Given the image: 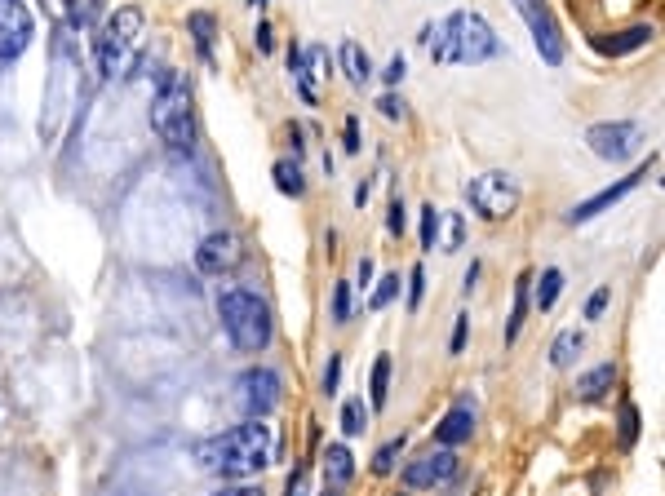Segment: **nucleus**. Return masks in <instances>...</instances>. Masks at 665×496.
<instances>
[{"instance_id": "nucleus-28", "label": "nucleus", "mask_w": 665, "mask_h": 496, "mask_svg": "<svg viewBox=\"0 0 665 496\" xmlns=\"http://www.w3.org/2000/svg\"><path fill=\"white\" fill-rule=\"evenodd\" d=\"M191 31H196L200 54L209 58V45H213V18H209V14H191Z\"/></svg>"}, {"instance_id": "nucleus-5", "label": "nucleus", "mask_w": 665, "mask_h": 496, "mask_svg": "<svg viewBox=\"0 0 665 496\" xmlns=\"http://www.w3.org/2000/svg\"><path fill=\"white\" fill-rule=\"evenodd\" d=\"M138 36H142V9L125 5L107 18V27H102V36H98V71L102 76H125L133 67V58H138Z\"/></svg>"}, {"instance_id": "nucleus-39", "label": "nucleus", "mask_w": 665, "mask_h": 496, "mask_svg": "<svg viewBox=\"0 0 665 496\" xmlns=\"http://www.w3.org/2000/svg\"><path fill=\"white\" fill-rule=\"evenodd\" d=\"M404 54H395L391 62H386V71H382V76H386V85H399V80H404Z\"/></svg>"}, {"instance_id": "nucleus-15", "label": "nucleus", "mask_w": 665, "mask_h": 496, "mask_svg": "<svg viewBox=\"0 0 665 496\" xmlns=\"http://www.w3.org/2000/svg\"><path fill=\"white\" fill-rule=\"evenodd\" d=\"M612 386H617V368H612V364H599V368H590V372H581V377H577V395L586 403L603 399Z\"/></svg>"}, {"instance_id": "nucleus-34", "label": "nucleus", "mask_w": 665, "mask_h": 496, "mask_svg": "<svg viewBox=\"0 0 665 496\" xmlns=\"http://www.w3.org/2000/svg\"><path fill=\"white\" fill-rule=\"evenodd\" d=\"M386 231L404 235V200H399V195H391V217H386Z\"/></svg>"}, {"instance_id": "nucleus-14", "label": "nucleus", "mask_w": 665, "mask_h": 496, "mask_svg": "<svg viewBox=\"0 0 665 496\" xmlns=\"http://www.w3.org/2000/svg\"><path fill=\"white\" fill-rule=\"evenodd\" d=\"M470 434H475V412H470L466 403H457V408H448L444 421L435 426V443L439 448H457V443H466Z\"/></svg>"}, {"instance_id": "nucleus-37", "label": "nucleus", "mask_w": 665, "mask_h": 496, "mask_svg": "<svg viewBox=\"0 0 665 496\" xmlns=\"http://www.w3.org/2000/svg\"><path fill=\"white\" fill-rule=\"evenodd\" d=\"M466 333H470V319H466V315H457L453 341H448V350H453V355H462V346H466Z\"/></svg>"}, {"instance_id": "nucleus-44", "label": "nucleus", "mask_w": 665, "mask_h": 496, "mask_svg": "<svg viewBox=\"0 0 665 496\" xmlns=\"http://www.w3.org/2000/svg\"><path fill=\"white\" fill-rule=\"evenodd\" d=\"M249 5H253V9H258V5H266V0H249Z\"/></svg>"}, {"instance_id": "nucleus-26", "label": "nucleus", "mask_w": 665, "mask_h": 496, "mask_svg": "<svg viewBox=\"0 0 665 496\" xmlns=\"http://www.w3.org/2000/svg\"><path fill=\"white\" fill-rule=\"evenodd\" d=\"M399 452H404V434L377 448V457H373V474H391V470H395V461H399Z\"/></svg>"}, {"instance_id": "nucleus-1", "label": "nucleus", "mask_w": 665, "mask_h": 496, "mask_svg": "<svg viewBox=\"0 0 665 496\" xmlns=\"http://www.w3.org/2000/svg\"><path fill=\"white\" fill-rule=\"evenodd\" d=\"M271 452H275L271 426L266 421H244V426L204 439L196 448V461H200V470L218 474V479H249V474L271 465Z\"/></svg>"}, {"instance_id": "nucleus-16", "label": "nucleus", "mask_w": 665, "mask_h": 496, "mask_svg": "<svg viewBox=\"0 0 665 496\" xmlns=\"http://www.w3.org/2000/svg\"><path fill=\"white\" fill-rule=\"evenodd\" d=\"M652 36H657L652 27H626V31H617L612 40H599V49H603V54H612V58H621V54H634V49L652 45Z\"/></svg>"}, {"instance_id": "nucleus-43", "label": "nucleus", "mask_w": 665, "mask_h": 496, "mask_svg": "<svg viewBox=\"0 0 665 496\" xmlns=\"http://www.w3.org/2000/svg\"><path fill=\"white\" fill-rule=\"evenodd\" d=\"M373 279V257H360V284H368Z\"/></svg>"}, {"instance_id": "nucleus-32", "label": "nucleus", "mask_w": 665, "mask_h": 496, "mask_svg": "<svg viewBox=\"0 0 665 496\" xmlns=\"http://www.w3.org/2000/svg\"><path fill=\"white\" fill-rule=\"evenodd\" d=\"M342 386V355H329V368H324V395H337Z\"/></svg>"}, {"instance_id": "nucleus-21", "label": "nucleus", "mask_w": 665, "mask_h": 496, "mask_svg": "<svg viewBox=\"0 0 665 496\" xmlns=\"http://www.w3.org/2000/svg\"><path fill=\"white\" fill-rule=\"evenodd\" d=\"M532 284H537V293H532V306L537 310H550L559 302V293H564V271H555V266H550V271H541V279H532Z\"/></svg>"}, {"instance_id": "nucleus-8", "label": "nucleus", "mask_w": 665, "mask_h": 496, "mask_svg": "<svg viewBox=\"0 0 665 496\" xmlns=\"http://www.w3.org/2000/svg\"><path fill=\"white\" fill-rule=\"evenodd\" d=\"M510 5H515V14L528 23L532 45H537L541 62L559 67V62H564V54H568V45H564V31H559L555 14H550V5H546V0H510Z\"/></svg>"}, {"instance_id": "nucleus-18", "label": "nucleus", "mask_w": 665, "mask_h": 496, "mask_svg": "<svg viewBox=\"0 0 665 496\" xmlns=\"http://www.w3.org/2000/svg\"><path fill=\"white\" fill-rule=\"evenodd\" d=\"M271 178H275V191H280V195H293V200H302V195H306V178H302L298 160H275Z\"/></svg>"}, {"instance_id": "nucleus-25", "label": "nucleus", "mask_w": 665, "mask_h": 496, "mask_svg": "<svg viewBox=\"0 0 665 496\" xmlns=\"http://www.w3.org/2000/svg\"><path fill=\"white\" fill-rule=\"evenodd\" d=\"M439 226H444V240H439L435 248H444V253H453V248H462V217L439 209Z\"/></svg>"}, {"instance_id": "nucleus-40", "label": "nucleus", "mask_w": 665, "mask_h": 496, "mask_svg": "<svg viewBox=\"0 0 665 496\" xmlns=\"http://www.w3.org/2000/svg\"><path fill=\"white\" fill-rule=\"evenodd\" d=\"M213 496H262V488H249V483H235V488H222Z\"/></svg>"}, {"instance_id": "nucleus-30", "label": "nucleus", "mask_w": 665, "mask_h": 496, "mask_svg": "<svg viewBox=\"0 0 665 496\" xmlns=\"http://www.w3.org/2000/svg\"><path fill=\"white\" fill-rule=\"evenodd\" d=\"M439 244V209L426 204L422 209V248H435Z\"/></svg>"}, {"instance_id": "nucleus-27", "label": "nucleus", "mask_w": 665, "mask_h": 496, "mask_svg": "<svg viewBox=\"0 0 665 496\" xmlns=\"http://www.w3.org/2000/svg\"><path fill=\"white\" fill-rule=\"evenodd\" d=\"M395 293H399V275H386L382 284L373 288V297H368V310H382V306H391V302H395Z\"/></svg>"}, {"instance_id": "nucleus-24", "label": "nucleus", "mask_w": 665, "mask_h": 496, "mask_svg": "<svg viewBox=\"0 0 665 496\" xmlns=\"http://www.w3.org/2000/svg\"><path fill=\"white\" fill-rule=\"evenodd\" d=\"M368 430V408H364V395H355V399H346L342 403V434H364Z\"/></svg>"}, {"instance_id": "nucleus-3", "label": "nucleus", "mask_w": 665, "mask_h": 496, "mask_svg": "<svg viewBox=\"0 0 665 496\" xmlns=\"http://www.w3.org/2000/svg\"><path fill=\"white\" fill-rule=\"evenodd\" d=\"M218 319H222V328H227L231 346L249 350V355L266 350L275 337L271 306H266L258 293H249V288H227V293L218 297Z\"/></svg>"}, {"instance_id": "nucleus-45", "label": "nucleus", "mask_w": 665, "mask_h": 496, "mask_svg": "<svg viewBox=\"0 0 665 496\" xmlns=\"http://www.w3.org/2000/svg\"><path fill=\"white\" fill-rule=\"evenodd\" d=\"M324 496H337V488H329V492H324Z\"/></svg>"}, {"instance_id": "nucleus-29", "label": "nucleus", "mask_w": 665, "mask_h": 496, "mask_svg": "<svg viewBox=\"0 0 665 496\" xmlns=\"http://www.w3.org/2000/svg\"><path fill=\"white\" fill-rule=\"evenodd\" d=\"M351 319V284H333V324Z\"/></svg>"}, {"instance_id": "nucleus-42", "label": "nucleus", "mask_w": 665, "mask_h": 496, "mask_svg": "<svg viewBox=\"0 0 665 496\" xmlns=\"http://www.w3.org/2000/svg\"><path fill=\"white\" fill-rule=\"evenodd\" d=\"M271 45H275V40H271V27L258 23V49H262V54H271Z\"/></svg>"}, {"instance_id": "nucleus-11", "label": "nucleus", "mask_w": 665, "mask_h": 496, "mask_svg": "<svg viewBox=\"0 0 665 496\" xmlns=\"http://www.w3.org/2000/svg\"><path fill=\"white\" fill-rule=\"evenodd\" d=\"M457 474V452L453 448H431L422 457H413L404 465V483L408 488H439Z\"/></svg>"}, {"instance_id": "nucleus-38", "label": "nucleus", "mask_w": 665, "mask_h": 496, "mask_svg": "<svg viewBox=\"0 0 665 496\" xmlns=\"http://www.w3.org/2000/svg\"><path fill=\"white\" fill-rule=\"evenodd\" d=\"M377 107H382V116H386V120H404V102H399L395 93H386V98L377 102Z\"/></svg>"}, {"instance_id": "nucleus-4", "label": "nucleus", "mask_w": 665, "mask_h": 496, "mask_svg": "<svg viewBox=\"0 0 665 496\" xmlns=\"http://www.w3.org/2000/svg\"><path fill=\"white\" fill-rule=\"evenodd\" d=\"M151 129H156L160 142H169V147H191V138H196V111H191V85L178 76V71H165L160 76V89L156 98H151Z\"/></svg>"}, {"instance_id": "nucleus-13", "label": "nucleus", "mask_w": 665, "mask_h": 496, "mask_svg": "<svg viewBox=\"0 0 665 496\" xmlns=\"http://www.w3.org/2000/svg\"><path fill=\"white\" fill-rule=\"evenodd\" d=\"M648 169H652V164H648ZM648 169H639V173H630V178H621L617 186H603V191H599V195H590V200H581V204H577V209H572V213H568V222H572V226H577V222H590V217H599L603 209H612V204H617V200H626V195L634 191V186H639L643 178H648Z\"/></svg>"}, {"instance_id": "nucleus-10", "label": "nucleus", "mask_w": 665, "mask_h": 496, "mask_svg": "<svg viewBox=\"0 0 665 496\" xmlns=\"http://www.w3.org/2000/svg\"><path fill=\"white\" fill-rule=\"evenodd\" d=\"M32 9L23 0H0V67L14 58H23V49L32 45Z\"/></svg>"}, {"instance_id": "nucleus-7", "label": "nucleus", "mask_w": 665, "mask_h": 496, "mask_svg": "<svg viewBox=\"0 0 665 496\" xmlns=\"http://www.w3.org/2000/svg\"><path fill=\"white\" fill-rule=\"evenodd\" d=\"M466 200L479 217L501 222L519 209V186L510 182V173H479L475 182H466Z\"/></svg>"}, {"instance_id": "nucleus-33", "label": "nucleus", "mask_w": 665, "mask_h": 496, "mask_svg": "<svg viewBox=\"0 0 665 496\" xmlns=\"http://www.w3.org/2000/svg\"><path fill=\"white\" fill-rule=\"evenodd\" d=\"M608 302H612V288H595L590 302H586V319H599L603 310H608Z\"/></svg>"}, {"instance_id": "nucleus-6", "label": "nucleus", "mask_w": 665, "mask_h": 496, "mask_svg": "<svg viewBox=\"0 0 665 496\" xmlns=\"http://www.w3.org/2000/svg\"><path fill=\"white\" fill-rule=\"evenodd\" d=\"M280 372L275 368H244L240 377H235V408L244 412L249 421H266L275 408H280Z\"/></svg>"}, {"instance_id": "nucleus-31", "label": "nucleus", "mask_w": 665, "mask_h": 496, "mask_svg": "<svg viewBox=\"0 0 665 496\" xmlns=\"http://www.w3.org/2000/svg\"><path fill=\"white\" fill-rule=\"evenodd\" d=\"M422 297H426V271L413 266V271H408V310L422 306Z\"/></svg>"}, {"instance_id": "nucleus-36", "label": "nucleus", "mask_w": 665, "mask_h": 496, "mask_svg": "<svg viewBox=\"0 0 665 496\" xmlns=\"http://www.w3.org/2000/svg\"><path fill=\"white\" fill-rule=\"evenodd\" d=\"M342 138H346V142H342V147H346V151H351V155H355V151H360V120H355V116H346V129H342Z\"/></svg>"}, {"instance_id": "nucleus-22", "label": "nucleus", "mask_w": 665, "mask_h": 496, "mask_svg": "<svg viewBox=\"0 0 665 496\" xmlns=\"http://www.w3.org/2000/svg\"><path fill=\"white\" fill-rule=\"evenodd\" d=\"M528 288H532V275H519L515 279V306H510V319H506V341L519 337L524 328V315H528Z\"/></svg>"}, {"instance_id": "nucleus-19", "label": "nucleus", "mask_w": 665, "mask_h": 496, "mask_svg": "<svg viewBox=\"0 0 665 496\" xmlns=\"http://www.w3.org/2000/svg\"><path fill=\"white\" fill-rule=\"evenodd\" d=\"M581 346H586V333H581V328H564V333L550 341V364H555V368H568L572 359L581 355Z\"/></svg>"}, {"instance_id": "nucleus-35", "label": "nucleus", "mask_w": 665, "mask_h": 496, "mask_svg": "<svg viewBox=\"0 0 665 496\" xmlns=\"http://www.w3.org/2000/svg\"><path fill=\"white\" fill-rule=\"evenodd\" d=\"M634 434H639V412L626 408L621 412V443H634Z\"/></svg>"}, {"instance_id": "nucleus-17", "label": "nucleus", "mask_w": 665, "mask_h": 496, "mask_svg": "<svg viewBox=\"0 0 665 496\" xmlns=\"http://www.w3.org/2000/svg\"><path fill=\"white\" fill-rule=\"evenodd\" d=\"M342 67H346V80H351L355 89H364V80L373 76V58H368V49L355 45V40L342 45Z\"/></svg>"}, {"instance_id": "nucleus-20", "label": "nucleus", "mask_w": 665, "mask_h": 496, "mask_svg": "<svg viewBox=\"0 0 665 496\" xmlns=\"http://www.w3.org/2000/svg\"><path fill=\"white\" fill-rule=\"evenodd\" d=\"M324 474H329L333 488L355 474V457H351V448H346V443H329V452H324Z\"/></svg>"}, {"instance_id": "nucleus-9", "label": "nucleus", "mask_w": 665, "mask_h": 496, "mask_svg": "<svg viewBox=\"0 0 665 496\" xmlns=\"http://www.w3.org/2000/svg\"><path fill=\"white\" fill-rule=\"evenodd\" d=\"M586 142H590V151L599 155V160H612V164H621V160H630L634 151H639V142H643V129L634 120H608V124H590L586 129Z\"/></svg>"}, {"instance_id": "nucleus-41", "label": "nucleus", "mask_w": 665, "mask_h": 496, "mask_svg": "<svg viewBox=\"0 0 665 496\" xmlns=\"http://www.w3.org/2000/svg\"><path fill=\"white\" fill-rule=\"evenodd\" d=\"M289 496H306V470H298L289 479Z\"/></svg>"}, {"instance_id": "nucleus-23", "label": "nucleus", "mask_w": 665, "mask_h": 496, "mask_svg": "<svg viewBox=\"0 0 665 496\" xmlns=\"http://www.w3.org/2000/svg\"><path fill=\"white\" fill-rule=\"evenodd\" d=\"M386 395H391V355H377L373 377H368V399L373 408H386Z\"/></svg>"}, {"instance_id": "nucleus-2", "label": "nucleus", "mask_w": 665, "mask_h": 496, "mask_svg": "<svg viewBox=\"0 0 665 496\" xmlns=\"http://www.w3.org/2000/svg\"><path fill=\"white\" fill-rule=\"evenodd\" d=\"M501 54V40L493 36V27L484 23L479 14H448L444 27L435 31L431 40V58L435 62H462V67H475V62H488Z\"/></svg>"}, {"instance_id": "nucleus-12", "label": "nucleus", "mask_w": 665, "mask_h": 496, "mask_svg": "<svg viewBox=\"0 0 665 496\" xmlns=\"http://www.w3.org/2000/svg\"><path fill=\"white\" fill-rule=\"evenodd\" d=\"M240 240H235L231 231H213V235H204L200 248H196V266L204 275H227L235 262H240Z\"/></svg>"}]
</instances>
